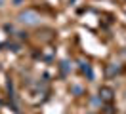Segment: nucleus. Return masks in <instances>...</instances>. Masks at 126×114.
<instances>
[{
    "instance_id": "f257e3e1",
    "label": "nucleus",
    "mask_w": 126,
    "mask_h": 114,
    "mask_svg": "<svg viewBox=\"0 0 126 114\" xmlns=\"http://www.w3.org/2000/svg\"><path fill=\"white\" fill-rule=\"evenodd\" d=\"M19 23H23V25H38L40 23V15L34 12V10H25L19 13Z\"/></svg>"
},
{
    "instance_id": "f03ea898",
    "label": "nucleus",
    "mask_w": 126,
    "mask_h": 114,
    "mask_svg": "<svg viewBox=\"0 0 126 114\" xmlns=\"http://www.w3.org/2000/svg\"><path fill=\"white\" fill-rule=\"evenodd\" d=\"M99 99L105 101V103H109L111 99H113V89H111V88H101V89H99Z\"/></svg>"
},
{
    "instance_id": "7ed1b4c3",
    "label": "nucleus",
    "mask_w": 126,
    "mask_h": 114,
    "mask_svg": "<svg viewBox=\"0 0 126 114\" xmlns=\"http://www.w3.org/2000/svg\"><path fill=\"white\" fill-rule=\"evenodd\" d=\"M118 70H120L118 65H109V67H107V76H115Z\"/></svg>"
},
{
    "instance_id": "20e7f679",
    "label": "nucleus",
    "mask_w": 126,
    "mask_h": 114,
    "mask_svg": "<svg viewBox=\"0 0 126 114\" xmlns=\"http://www.w3.org/2000/svg\"><path fill=\"white\" fill-rule=\"evenodd\" d=\"M69 68H71V67H69V61H63V63H61V72H63V74H67Z\"/></svg>"
},
{
    "instance_id": "39448f33",
    "label": "nucleus",
    "mask_w": 126,
    "mask_h": 114,
    "mask_svg": "<svg viewBox=\"0 0 126 114\" xmlns=\"http://www.w3.org/2000/svg\"><path fill=\"white\" fill-rule=\"evenodd\" d=\"M71 89H73V93H77V95H80V93H82V88H80V86H73Z\"/></svg>"
}]
</instances>
